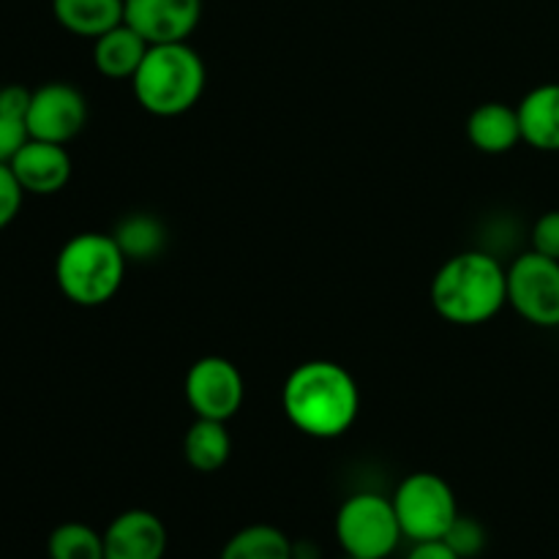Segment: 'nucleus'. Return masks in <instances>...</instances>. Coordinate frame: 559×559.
<instances>
[{
  "label": "nucleus",
  "instance_id": "0eeeda50",
  "mask_svg": "<svg viewBox=\"0 0 559 559\" xmlns=\"http://www.w3.org/2000/svg\"><path fill=\"white\" fill-rule=\"evenodd\" d=\"M508 304L538 328H559V260L524 251L508 267Z\"/></svg>",
  "mask_w": 559,
  "mask_h": 559
},
{
  "label": "nucleus",
  "instance_id": "f3484780",
  "mask_svg": "<svg viewBox=\"0 0 559 559\" xmlns=\"http://www.w3.org/2000/svg\"><path fill=\"white\" fill-rule=\"evenodd\" d=\"M233 437L224 420L197 418L183 437V456L197 473H216L229 462Z\"/></svg>",
  "mask_w": 559,
  "mask_h": 559
},
{
  "label": "nucleus",
  "instance_id": "2eb2a0df",
  "mask_svg": "<svg viewBox=\"0 0 559 559\" xmlns=\"http://www.w3.org/2000/svg\"><path fill=\"white\" fill-rule=\"evenodd\" d=\"M467 136L473 147L489 156L513 151L522 142V123H519V109L508 107L502 102L480 104L473 109L467 120Z\"/></svg>",
  "mask_w": 559,
  "mask_h": 559
},
{
  "label": "nucleus",
  "instance_id": "6ab92c4d",
  "mask_svg": "<svg viewBox=\"0 0 559 559\" xmlns=\"http://www.w3.org/2000/svg\"><path fill=\"white\" fill-rule=\"evenodd\" d=\"M218 559H293V540L273 524H251L227 540Z\"/></svg>",
  "mask_w": 559,
  "mask_h": 559
},
{
  "label": "nucleus",
  "instance_id": "aec40b11",
  "mask_svg": "<svg viewBox=\"0 0 559 559\" xmlns=\"http://www.w3.org/2000/svg\"><path fill=\"white\" fill-rule=\"evenodd\" d=\"M27 104H31L27 87H0V162H11V156L31 140L25 126Z\"/></svg>",
  "mask_w": 559,
  "mask_h": 559
},
{
  "label": "nucleus",
  "instance_id": "20e7f679",
  "mask_svg": "<svg viewBox=\"0 0 559 559\" xmlns=\"http://www.w3.org/2000/svg\"><path fill=\"white\" fill-rule=\"evenodd\" d=\"M126 265L129 260L112 235L80 233L66 240L58 251L55 282L71 304L96 309L118 295Z\"/></svg>",
  "mask_w": 559,
  "mask_h": 559
},
{
  "label": "nucleus",
  "instance_id": "4be33fe9",
  "mask_svg": "<svg viewBox=\"0 0 559 559\" xmlns=\"http://www.w3.org/2000/svg\"><path fill=\"white\" fill-rule=\"evenodd\" d=\"M442 540L462 559H475L478 555H484L486 549V530L478 519H469L459 513L456 522L451 524V530H448Z\"/></svg>",
  "mask_w": 559,
  "mask_h": 559
},
{
  "label": "nucleus",
  "instance_id": "a878e982",
  "mask_svg": "<svg viewBox=\"0 0 559 559\" xmlns=\"http://www.w3.org/2000/svg\"><path fill=\"white\" fill-rule=\"evenodd\" d=\"M293 559H322V551L314 540H298L293 544Z\"/></svg>",
  "mask_w": 559,
  "mask_h": 559
},
{
  "label": "nucleus",
  "instance_id": "b1692460",
  "mask_svg": "<svg viewBox=\"0 0 559 559\" xmlns=\"http://www.w3.org/2000/svg\"><path fill=\"white\" fill-rule=\"evenodd\" d=\"M533 251L559 260V211H549L535 222L533 227Z\"/></svg>",
  "mask_w": 559,
  "mask_h": 559
},
{
  "label": "nucleus",
  "instance_id": "412c9836",
  "mask_svg": "<svg viewBox=\"0 0 559 559\" xmlns=\"http://www.w3.org/2000/svg\"><path fill=\"white\" fill-rule=\"evenodd\" d=\"M49 559H104V533H96L91 524L66 522L49 533Z\"/></svg>",
  "mask_w": 559,
  "mask_h": 559
},
{
  "label": "nucleus",
  "instance_id": "5701e85b",
  "mask_svg": "<svg viewBox=\"0 0 559 559\" xmlns=\"http://www.w3.org/2000/svg\"><path fill=\"white\" fill-rule=\"evenodd\" d=\"M22 200H25V189L11 173L9 162H0V233L20 216Z\"/></svg>",
  "mask_w": 559,
  "mask_h": 559
},
{
  "label": "nucleus",
  "instance_id": "423d86ee",
  "mask_svg": "<svg viewBox=\"0 0 559 559\" xmlns=\"http://www.w3.org/2000/svg\"><path fill=\"white\" fill-rule=\"evenodd\" d=\"M391 500L404 538H409L413 544L442 540L459 516L456 495H453L451 484L435 473L407 475L396 486V495Z\"/></svg>",
  "mask_w": 559,
  "mask_h": 559
},
{
  "label": "nucleus",
  "instance_id": "f8f14e48",
  "mask_svg": "<svg viewBox=\"0 0 559 559\" xmlns=\"http://www.w3.org/2000/svg\"><path fill=\"white\" fill-rule=\"evenodd\" d=\"M25 194L52 197L63 191L71 180V156L66 145L44 140H27L9 162Z\"/></svg>",
  "mask_w": 559,
  "mask_h": 559
},
{
  "label": "nucleus",
  "instance_id": "4468645a",
  "mask_svg": "<svg viewBox=\"0 0 559 559\" xmlns=\"http://www.w3.org/2000/svg\"><path fill=\"white\" fill-rule=\"evenodd\" d=\"M147 38L136 33L129 22L107 31L93 41V66L109 80H131L147 55Z\"/></svg>",
  "mask_w": 559,
  "mask_h": 559
},
{
  "label": "nucleus",
  "instance_id": "6e6552de",
  "mask_svg": "<svg viewBox=\"0 0 559 559\" xmlns=\"http://www.w3.org/2000/svg\"><path fill=\"white\" fill-rule=\"evenodd\" d=\"M183 391L197 418L224 420V424L238 415L246 396L243 374L233 360L222 358V355H207V358L191 364Z\"/></svg>",
  "mask_w": 559,
  "mask_h": 559
},
{
  "label": "nucleus",
  "instance_id": "7ed1b4c3",
  "mask_svg": "<svg viewBox=\"0 0 559 559\" xmlns=\"http://www.w3.org/2000/svg\"><path fill=\"white\" fill-rule=\"evenodd\" d=\"M205 60L189 41L151 44L131 76L136 104L156 118H178L194 109L205 93Z\"/></svg>",
  "mask_w": 559,
  "mask_h": 559
},
{
  "label": "nucleus",
  "instance_id": "393cba45",
  "mask_svg": "<svg viewBox=\"0 0 559 559\" xmlns=\"http://www.w3.org/2000/svg\"><path fill=\"white\" fill-rule=\"evenodd\" d=\"M407 559H462L445 540H420L413 546Z\"/></svg>",
  "mask_w": 559,
  "mask_h": 559
},
{
  "label": "nucleus",
  "instance_id": "9d476101",
  "mask_svg": "<svg viewBox=\"0 0 559 559\" xmlns=\"http://www.w3.org/2000/svg\"><path fill=\"white\" fill-rule=\"evenodd\" d=\"M126 22L147 44L189 41L202 20V0H123Z\"/></svg>",
  "mask_w": 559,
  "mask_h": 559
},
{
  "label": "nucleus",
  "instance_id": "a211bd4d",
  "mask_svg": "<svg viewBox=\"0 0 559 559\" xmlns=\"http://www.w3.org/2000/svg\"><path fill=\"white\" fill-rule=\"evenodd\" d=\"M129 262L156 260L167 249V227L151 213H131L112 233Z\"/></svg>",
  "mask_w": 559,
  "mask_h": 559
},
{
  "label": "nucleus",
  "instance_id": "bb28decb",
  "mask_svg": "<svg viewBox=\"0 0 559 559\" xmlns=\"http://www.w3.org/2000/svg\"><path fill=\"white\" fill-rule=\"evenodd\" d=\"M347 559H360V557H347Z\"/></svg>",
  "mask_w": 559,
  "mask_h": 559
},
{
  "label": "nucleus",
  "instance_id": "f257e3e1",
  "mask_svg": "<svg viewBox=\"0 0 559 559\" xmlns=\"http://www.w3.org/2000/svg\"><path fill=\"white\" fill-rule=\"evenodd\" d=\"M282 407L289 424L306 437L333 440L353 429L360 391L344 366L333 360H306L284 380Z\"/></svg>",
  "mask_w": 559,
  "mask_h": 559
},
{
  "label": "nucleus",
  "instance_id": "1a4fd4ad",
  "mask_svg": "<svg viewBox=\"0 0 559 559\" xmlns=\"http://www.w3.org/2000/svg\"><path fill=\"white\" fill-rule=\"evenodd\" d=\"M87 123V98L69 82H47L31 91L25 126L31 140L69 145Z\"/></svg>",
  "mask_w": 559,
  "mask_h": 559
},
{
  "label": "nucleus",
  "instance_id": "39448f33",
  "mask_svg": "<svg viewBox=\"0 0 559 559\" xmlns=\"http://www.w3.org/2000/svg\"><path fill=\"white\" fill-rule=\"evenodd\" d=\"M402 538L404 533L393 500L377 491L347 497L338 508L336 540L347 557L385 559L399 549Z\"/></svg>",
  "mask_w": 559,
  "mask_h": 559
},
{
  "label": "nucleus",
  "instance_id": "ddd939ff",
  "mask_svg": "<svg viewBox=\"0 0 559 559\" xmlns=\"http://www.w3.org/2000/svg\"><path fill=\"white\" fill-rule=\"evenodd\" d=\"M522 142L544 153H559V82L533 87L519 104Z\"/></svg>",
  "mask_w": 559,
  "mask_h": 559
},
{
  "label": "nucleus",
  "instance_id": "dca6fc26",
  "mask_svg": "<svg viewBox=\"0 0 559 559\" xmlns=\"http://www.w3.org/2000/svg\"><path fill=\"white\" fill-rule=\"evenodd\" d=\"M52 14L63 31L80 38L104 36L126 22L123 0H52Z\"/></svg>",
  "mask_w": 559,
  "mask_h": 559
},
{
  "label": "nucleus",
  "instance_id": "f03ea898",
  "mask_svg": "<svg viewBox=\"0 0 559 559\" xmlns=\"http://www.w3.org/2000/svg\"><path fill=\"white\" fill-rule=\"evenodd\" d=\"M508 304V267L491 251H462L437 271L431 306L453 325H484Z\"/></svg>",
  "mask_w": 559,
  "mask_h": 559
},
{
  "label": "nucleus",
  "instance_id": "9b49d317",
  "mask_svg": "<svg viewBox=\"0 0 559 559\" xmlns=\"http://www.w3.org/2000/svg\"><path fill=\"white\" fill-rule=\"evenodd\" d=\"M167 527L156 513L129 508L104 530V559H164Z\"/></svg>",
  "mask_w": 559,
  "mask_h": 559
}]
</instances>
